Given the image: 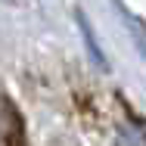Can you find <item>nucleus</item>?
I'll return each mask as SVG.
<instances>
[{"label": "nucleus", "instance_id": "obj_1", "mask_svg": "<svg viewBox=\"0 0 146 146\" xmlns=\"http://www.w3.org/2000/svg\"><path fill=\"white\" fill-rule=\"evenodd\" d=\"M0 140L6 146H22L25 134H22V118L13 109L9 100H0Z\"/></svg>", "mask_w": 146, "mask_h": 146}]
</instances>
